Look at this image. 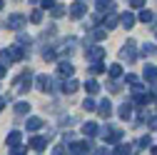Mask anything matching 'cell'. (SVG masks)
Segmentation results:
<instances>
[{"label": "cell", "instance_id": "1", "mask_svg": "<svg viewBox=\"0 0 157 155\" xmlns=\"http://www.w3.org/2000/svg\"><path fill=\"white\" fill-rule=\"evenodd\" d=\"M97 135H102L105 138V143L107 145H120V140H122V130L120 128H97Z\"/></svg>", "mask_w": 157, "mask_h": 155}, {"label": "cell", "instance_id": "2", "mask_svg": "<svg viewBox=\"0 0 157 155\" xmlns=\"http://www.w3.org/2000/svg\"><path fill=\"white\" fill-rule=\"evenodd\" d=\"M92 143L90 140H72L70 143V153L72 155H87V153H92Z\"/></svg>", "mask_w": 157, "mask_h": 155}, {"label": "cell", "instance_id": "3", "mask_svg": "<svg viewBox=\"0 0 157 155\" xmlns=\"http://www.w3.org/2000/svg\"><path fill=\"white\" fill-rule=\"evenodd\" d=\"M85 58H87L90 63H102V58H105V48H102V45H87Z\"/></svg>", "mask_w": 157, "mask_h": 155}, {"label": "cell", "instance_id": "4", "mask_svg": "<svg viewBox=\"0 0 157 155\" xmlns=\"http://www.w3.org/2000/svg\"><path fill=\"white\" fill-rule=\"evenodd\" d=\"M120 58H122V60H135V58H137V43L135 40H127L122 48H120Z\"/></svg>", "mask_w": 157, "mask_h": 155}, {"label": "cell", "instance_id": "5", "mask_svg": "<svg viewBox=\"0 0 157 155\" xmlns=\"http://www.w3.org/2000/svg\"><path fill=\"white\" fill-rule=\"evenodd\" d=\"M30 85H33V75H30V73H23V75L15 80V93H28Z\"/></svg>", "mask_w": 157, "mask_h": 155}, {"label": "cell", "instance_id": "6", "mask_svg": "<svg viewBox=\"0 0 157 155\" xmlns=\"http://www.w3.org/2000/svg\"><path fill=\"white\" fill-rule=\"evenodd\" d=\"M35 88L37 90H43V93H50L55 85H52V78H48V75H35Z\"/></svg>", "mask_w": 157, "mask_h": 155}, {"label": "cell", "instance_id": "7", "mask_svg": "<svg viewBox=\"0 0 157 155\" xmlns=\"http://www.w3.org/2000/svg\"><path fill=\"white\" fill-rule=\"evenodd\" d=\"M10 30H20L23 25H25V15H20V13H13L10 18H8V23H5Z\"/></svg>", "mask_w": 157, "mask_h": 155}, {"label": "cell", "instance_id": "8", "mask_svg": "<svg viewBox=\"0 0 157 155\" xmlns=\"http://www.w3.org/2000/svg\"><path fill=\"white\" fill-rule=\"evenodd\" d=\"M72 73H75V65H72L70 60H63L60 65H57V75H60V78H67V80H70Z\"/></svg>", "mask_w": 157, "mask_h": 155}, {"label": "cell", "instance_id": "9", "mask_svg": "<svg viewBox=\"0 0 157 155\" xmlns=\"http://www.w3.org/2000/svg\"><path fill=\"white\" fill-rule=\"evenodd\" d=\"M105 30L102 28H92L90 33H87V45H92V43H100V40H105Z\"/></svg>", "mask_w": 157, "mask_h": 155}, {"label": "cell", "instance_id": "10", "mask_svg": "<svg viewBox=\"0 0 157 155\" xmlns=\"http://www.w3.org/2000/svg\"><path fill=\"white\" fill-rule=\"evenodd\" d=\"M85 13H87V5H85V3H80V0H77V3H72V5H70V15L75 18V20H80V18H82Z\"/></svg>", "mask_w": 157, "mask_h": 155}, {"label": "cell", "instance_id": "11", "mask_svg": "<svg viewBox=\"0 0 157 155\" xmlns=\"http://www.w3.org/2000/svg\"><path fill=\"white\" fill-rule=\"evenodd\" d=\"M97 113H100V118H110V115H112V103L105 98V100H100V103H97Z\"/></svg>", "mask_w": 157, "mask_h": 155}, {"label": "cell", "instance_id": "12", "mask_svg": "<svg viewBox=\"0 0 157 155\" xmlns=\"http://www.w3.org/2000/svg\"><path fill=\"white\" fill-rule=\"evenodd\" d=\"M117 23H120V20H117V15H115V13H110L107 18H102V23H100V25H102V30L107 33V30H112V28H117Z\"/></svg>", "mask_w": 157, "mask_h": 155}, {"label": "cell", "instance_id": "13", "mask_svg": "<svg viewBox=\"0 0 157 155\" xmlns=\"http://www.w3.org/2000/svg\"><path fill=\"white\" fill-rule=\"evenodd\" d=\"M95 8H97V15H100V13H115V3H107V0H97V3H95Z\"/></svg>", "mask_w": 157, "mask_h": 155}, {"label": "cell", "instance_id": "14", "mask_svg": "<svg viewBox=\"0 0 157 155\" xmlns=\"http://www.w3.org/2000/svg\"><path fill=\"white\" fill-rule=\"evenodd\" d=\"M33 150H37V153H40V150H45V145H48V138H40V135H35V138H30V143H28Z\"/></svg>", "mask_w": 157, "mask_h": 155}, {"label": "cell", "instance_id": "15", "mask_svg": "<svg viewBox=\"0 0 157 155\" xmlns=\"http://www.w3.org/2000/svg\"><path fill=\"white\" fill-rule=\"evenodd\" d=\"M20 140H23V135H20V130H10V133H8V138H5V143H8L10 148H15V145H20Z\"/></svg>", "mask_w": 157, "mask_h": 155}, {"label": "cell", "instance_id": "16", "mask_svg": "<svg viewBox=\"0 0 157 155\" xmlns=\"http://www.w3.org/2000/svg\"><path fill=\"white\" fill-rule=\"evenodd\" d=\"M8 50H10V58H13V63H20L23 58H25V50H23L20 45H10Z\"/></svg>", "mask_w": 157, "mask_h": 155}, {"label": "cell", "instance_id": "17", "mask_svg": "<svg viewBox=\"0 0 157 155\" xmlns=\"http://www.w3.org/2000/svg\"><path fill=\"white\" fill-rule=\"evenodd\" d=\"M77 88H80V83H77V80H72V78L63 83V93H65V95H72V93H77Z\"/></svg>", "mask_w": 157, "mask_h": 155}, {"label": "cell", "instance_id": "18", "mask_svg": "<svg viewBox=\"0 0 157 155\" xmlns=\"http://www.w3.org/2000/svg\"><path fill=\"white\" fill-rule=\"evenodd\" d=\"M117 20H120V23H122V28H127V30H130V28H135V15H132V13H122L120 18H117Z\"/></svg>", "mask_w": 157, "mask_h": 155}, {"label": "cell", "instance_id": "19", "mask_svg": "<svg viewBox=\"0 0 157 155\" xmlns=\"http://www.w3.org/2000/svg\"><path fill=\"white\" fill-rule=\"evenodd\" d=\"M117 115H120L122 120H130V118H132V103H122L120 110H117Z\"/></svg>", "mask_w": 157, "mask_h": 155}, {"label": "cell", "instance_id": "20", "mask_svg": "<svg viewBox=\"0 0 157 155\" xmlns=\"http://www.w3.org/2000/svg\"><path fill=\"white\" fill-rule=\"evenodd\" d=\"M25 125H28V130H30V133H35V130H40L45 123H43L40 118H35V115H33V118H28V123H25Z\"/></svg>", "mask_w": 157, "mask_h": 155}, {"label": "cell", "instance_id": "21", "mask_svg": "<svg viewBox=\"0 0 157 155\" xmlns=\"http://www.w3.org/2000/svg\"><path fill=\"white\" fill-rule=\"evenodd\" d=\"M82 135L85 138H95L97 135V123H85L82 125Z\"/></svg>", "mask_w": 157, "mask_h": 155}, {"label": "cell", "instance_id": "22", "mask_svg": "<svg viewBox=\"0 0 157 155\" xmlns=\"http://www.w3.org/2000/svg\"><path fill=\"white\" fill-rule=\"evenodd\" d=\"M85 90H87V98H90V95H97V93H100V83H97V80H87Z\"/></svg>", "mask_w": 157, "mask_h": 155}, {"label": "cell", "instance_id": "23", "mask_svg": "<svg viewBox=\"0 0 157 155\" xmlns=\"http://www.w3.org/2000/svg\"><path fill=\"white\" fill-rule=\"evenodd\" d=\"M140 23H155V15H152V10H147V8H142L140 10Z\"/></svg>", "mask_w": 157, "mask_h": 155}, {"label": "cell", "instance_id": "24", "mask_svg": "<svg viewBox=\"0 0 157 155\" xmlns=\"http://www.w3.org/2000/svg\"><path fill=\"white\" fill-rule=\"evenodd\" d=\"M145 80H157V65H145Z\"/></svg>", "mask_w": 157, "mask_h": 155}, {"label": "cell", "instance_id": "25", "mask_svg": "<svg viewBox=\"0 0 157 155\" xmlns=\"http://www.w3.org/2000/svg\"><path fill=\"white\" fill-rule=\"evenodd\" d=\"M130 153H132V148L125 145V143H120V145H115V150H112L110 155H130Z\"/></svg>", "mask_w": 157, "mask_h": 155}, {"label": "cell", "instance_id": "26", "mask_svg": "<svg viewBox=\"0 0 157 155\" xmlns=\"http://www.w3.org/2000/svg\"><path fill=\"white\" fill-rule=\"evenodd\" d=\"M50 13H52V18H63V15L67 13V8H65V5H60V3H55V5L50 8Z\"/></svg>", "mask_w": 157, "mask_h": 155}, {"label": "cell", "instance_id": "27", "mask_svg": "<svg viewBox=\"0 0 157 155\" xmlns=\"http://www.w3.org/2000/svg\"><path fill=\"white\" fill-rule=\"evenodd\" d=\"M28 113H30V105H28L25 100L15 103V115H28Z\"/></svg>", "mask_w": 157, "mask_h": 155}, {"label": "cell", "instance_id": "28", "mask_svg": "<svg viewBox=\"0 0 157 155\" xmlns=\"http://www.w3.org/2000/svg\"><path fill=\"white\" fill-rule=\"evenodd\" d=\"M82 110H87V113H95V110H97V103H95L92 98H85V100H82Z\"/></svg>", "mask_w": 157, "mask_h": 155}, {"label": "cell", "instance_id": "29", "mask_svg": "<svg viewBox=\"0 0 157 155\" xmlns=\"http://www.w3.org/2000/svg\"><path fill=\"white\" fill-rule=\"evenodd\" d=\"M107 73H110L112 80H117V78L122 75V65H110V68H107Z\"/></svg>", "mask_w": 157, "mask_h": 155}, {"label": "cell", "instance_id": "30", "mask_svg": "<svg viewBox=\"0 0 157 155\" xmlns=\"http://www.w3.org/2000/svg\"><path fill=\"white\" fill-rule=\"evenodd\" d=\"M142 55H145V58L157 55V45H150V43H147V45H142Z\"/></svg>", "mask_w": 157, "mask_h": 155}, {"label": "cell", "instance_id": "31", "mask_svg": "<svg viewBox=\"0 0 157 155\" xmlns=\"http://www.w3.org/2000/svg\"><path fill=\"white\" fill-rule=\"evenodd\" d=\"M105 70H107V68H105L102 63H92V65H90V73H92V75H100V73H105Z\"/></svg>", "mask_w": 157, "mask_h": 155}, {"label": "cell", "instance_id": "32", "mask_svg": "<svg viewBox=\"0 0 157 155\" xmlns=\"http://www.w3.org/2000/svg\"><path fill=\"white\" fill-rule=\"evenodd\" d=\"M150 145H152V138H150V135H145V138L137 140V145H135V148H150Z\"/></svg>", "mask_w": 157, "mask_h": 155}, {"label": "cell", "instance_id": "33", "mask_svg": "<svg viewBox=\"0 0 157 155\" xmlns=\"http://www.w3.org/2000/svg\"><path fill=\"white\" fill-rule=\"evenodd\" d=\"M30 20H33V23L37 25V23L43 20V10H40V8H37V10H33V13H30Z\"/></svg>", "mask_w": 157, "mask_h": 155}, {"label": "cell", "instance_id": "34", "mask_svg": "<svg viewBox=\"0 0 157 155\" xmlns=\"http://www.w3.org/2000/svg\"><path fill=\"white\" fill-rule=\"evenodd\" d=\"M127 5H130V8H135V10H142V8H145V3H142V0H130Z\"/></svg>", "mask_w": 157, "mask_h": 155}, {"label": "cell", "instance_id": "35", "mask_svg": "<svg viewBox=\"0 0 157 155\" xmlns=\"http://www.w3.org/2000/svg\"><path fill=\"white\" fill-rule=\"evenodd\" d=\"M43 58H45V60H52V58H55V50H52V48H45V50H43Z\"/></svg>", "mask_w": 157, "mask_h": 155}, {"label": "cell", "instance_id": "36", "mask_svg": "<svg viewBox=\"0 0 157 155\" xmlns=\"http://www.w3.org/2000/svg\"><path fill=\"white\" fill-rule=\"evenodd\" d=\"M125 80H127L130 85H137V83H140V78H137V75H132V73H130V75H125Z\"/></svg>", "mask_w": 157, "mask_h": 155}, {"label": "cell", "instance_id": "37", "mask_svg": "<svg viewBox=\"0 0 157 155\" xmlns=\"http://www.w3.org/2000/svg\"><path fill=\"white\" fill-rule=\"evenodd\" d=\"M55 5V0H43V3H40V10H50Z\"/></svg>", "mask_w": 157, "mask_h": 155}, {"label": "cell", "instance_id": "38", "mask_svg": "<svg viewBox=\"0 0 157 155\" xmlns=\"http://www.w3.org/2000/svg\"><path fill=\"white\" fill-rule=\"evenodd\" d=\"M120 90H122V85L117 83V80H112V83H110V93H120Z\"/></svg>", "mask_w": 157, "mask_h": 155}, {"label": "cell", "instance_id": "39", "mask_svg": "<svg viewBox=\"0 0 157 155\" xmlns=\"http://www.w3.org/2000/svg\"><path fill=\"white\" fill-rule=\"evenodd\" d=\"M13 155H25V145H15L13 148Z\"/></svg>", "mask_w": 157, "mask_h": 155}, {"label": "cell", "instance_id": "40", "mask_svg": "<svg viewBox=\"0 0 157 155\" xmlns=\"http://www.w3.org/2000/svg\"><path fill=\"white\" fill-rule=\"evenodd\" d=\"M92 153H95V155H110L107 148H92Z\"/></svg>", "mask_w": 157, "mask_h": 155}, {"label": "cell", "instance_id": "41", "mask_svg": "<svg viewBox=\"0 0 157 155\" xmlns=\"http://www.w3.org/2000/svg\"><path fill=\"white\" fill-rule=\"evenodd\" d=\"M52 155H65V148H63V145H55V148H52Z\"/></svg>", "mask_w": 157, "mask_h": 155}, {"label": "cell", "instance_id": "42", "mask_svg": "<svg viewBox=\"0 0 157 155\" xmlns=\"http://www.w3.org/2000/svg\"><path fill=\"white\" fill-rule=\"evenodd\" d=\"M155 95H157V80L152 83V95H150V98H155Z\"/></svg>", "mask_w": 157, "mask_h": 155}, {"label": "cell", "instance_id": "43", "mask_svg": "<svg viewBox=\"0 0 157 155\" xmlns=\"http://www.w3.org/2000/svg\"><path fill=\"white\" fill-rule=\"evenodd\" d=\"M5 103H8V98H0V113H3V108H5Z\"/></svg>", "mask_w": 157, "mask_h": 155}, {"label": "cell", "instance_id": "44", "mask_svg": "<svg viewBox=\"0 0 157 155\" xmlns=\"http://www.w3.org/2000/svg\"><path fill=\"white\" fill-rule=\"evenodd\" d=\"M5 73H8V68H3V65H0V78H3Z\"/></svg>", "mask_w": 157, "mask_h": 155}, {"label": "cell", "instance_id": "45", "mask_svg": "<svg viewBox=\"0 0 157 155\" xmlns=\"http://www.w3.org/2000/svg\"><path fill=\"white\" fill-rule=\"evenodd\" d=\"M150 153H152V155H157V145H152V148H150Z\"/></svg>", "mask_w": 157, "mask_h": 155}, {"label": "cell", "instance_id": "46", "mask_svg": "<svg viewBox=\"0 0 157 155\" xmlns=\"http://www.w3.org/2000/svg\"><path fill=\"white\" fill-rule=\"evenodd\" d=\"M3 5H5V3H3V0H0V10H3Z\"/></svg>", "mask_w": 157, "mask_h": 155}, {"label": "cell", "instance_id": "47", "mask_svg": "<svg viewBox=\"0 0 157 155\" xmlns=\"http://www.w3.org/2000/svg\"><path fill=\"white\" fill-rule=\"evenodd\" d=\"M155 23H157V18H155Z\"/></svg>", "mask_w": 157, "mask_h": 155}]
</instances>
